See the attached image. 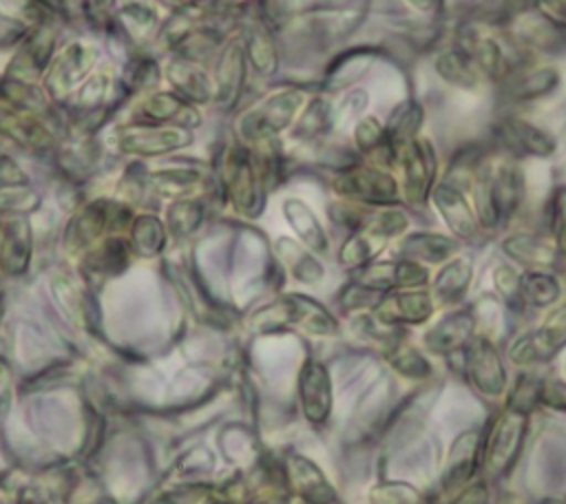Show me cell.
I'll use <instances>...</instances> for the list:
<instances>
[{"label":"cell","instance_id":"6da1fadb","mask_svg":"<svg viewBox=\"0 0 566 504\" xmlns=\"http://www.w3.org/2000/svg\"><path fill=\"white\" fill-rule=\"evenodd\" d=\"M528 424L531 418L504 407L489 418L482 438V471L486 480H500L513 471L522 455Z\"/></svg>","mask_w":566,"mask_h":504},{"label":"cell","instance_id":"7a4b0ae2","mask_svg":"<svg viewBox=\"0 0 566 504\" xmlns=\"http://www.w3.org/2000/svg\"><path fill=\"white\" fill-rule=\"evenodd\" d=\"M305 102L303 91L298 88H281L245 108L239 117L237 130L243 141L261 144L274 139L281 130L292 128L296 115L301 113Z\"/></svg>","mask_w":566,"mask_h":504},{"label":"cell","instance_id":"3957f363","mask_svg":"<svg viewBox=\"0 0 566 504\" xmlns=\"http://www.w3.org/2000/svg\"><path fill=\"white\" fill-rule=\"evenodd\" d=\"M460 374L464 382L482 400H497L506 396L509 371L495 340L475 334L460 351Z\"/></svg>","mask_w":566,"mask_h":504},{"label":"cell","instance_id":"277c9868","mask_svg":"<svg viewBox=\"0 0 566 504\" xmlns=\"http://www.w3.org/2000/svg\"><path fill=\"white\" fill-rule=\"evenodd\" d=\"M482 438L484 429L475 427L455 433L442 458L433 504H447L478 477V471L482 469Z\"/></svg>","mask_w":566,"mask_h":504},{"label":"cell","instance_id":"5b68a950","mask_svg":"<svg viewBox=\"0 0 566 504\" xmlns=\"http://www.w3.org/2000/svg\"><path fill=\"white\" fill-rule=\"evenodd\" d=\"M334 190L367 208L398 206L402 199L398 179L387 168L374 164H352L340 168L334 177Z\"/></svg>","mask_w":566,"mask_h":504},{"label":"cell","instance_id":"8992f818","mask_svg":"<svg viewBox=\"0 0 566 504\" xmlns=\"http://www.w3.org/2000/svg\"><path fill=\"white\" fill-rule=\"evenodd\" d=\"M398 166L402 172L400 192L405 203L411 208L427 206L438 183V153L433 141L422 135L409 141L398 155Z\"/></svg>","mask_w":566,"mask_h":504},{"label":"cell","instance_id":"52a82bcc","mask_svg":"<svg viewBox=\"0 0 566 504\" xmlns=\"http://www.w3.org/2000/svg\"><path fill=\"white\" fill-rule=\"evenodd\" d=\"M113 133L119 153L139 157H159L179 150L192 141L190 128L175 124H146L133 119L117 126Z\"/></svg>","mask_w":566,"mask_h":504},{"label":"cell","instance_id":"ba28073f","mask_svg":"<svg viewBox=\"0 0 566 504\" xmlns=\"http://www.w3.org/2000/svg\"><path fill=\"white\" fill-rule=\"evenodd\" d=\"M97 62V49L86 44V42H69L49 64L44 77H42V88L46 95L55 102L69 99L82 84L84 80L93 73V66Z\"/></svg>","mask_w":566,"mask_h":504},{"label":"cell","instance_id":"9c48e42d","mask_svg":"<svg viewBox=\"0 0 566 504\" xmlns=\"http://www.w3.org/2000/svg\"><path fill=\"white\" fill-rule=\"evenodd\" d=\"M429 201L433 203L436 212L444 221V225L451 232V237H455L458 241H473V239H478L482 228H480L478 214L473 210L469 188H464V186L442 177L433 186V192H431Z\"/></svg>","mask_w":566,"mask_h":504},{"label":"cell","instance_id":"30bf717a","mask_svg":"<svg viewBox=\"0 0 566 504\" xmlns=\"http://www.w3.org/2000/svg\"><path fill=\"white\" fill-rule=\"evenodd\" d=\"M478 334L475 316L471 307H453L444 316H440L431 327L424 329L420 338V347L427 354L440 356V358H451L460 354L471 338Z\"/></svg>","mask_w":566,"mask_h":504},{"label":"cell","instance_id":"8fae6325","mask_svg":"<svg viewBox=\"0 0 566 504\" xmlns=\"http://www.w3.org/2000/svg\"><path fill=\"white\" fill-rule=\"evenodd\" d=\"M495 135L500 146L513 159H522V157L546 159L557 150V137L548 128L524 117H515V115L504 117L497 124Z\"/></svg>","mask_w":566,"mask_h":504},{"label":"cell","instance_id":"7c38bea8","mask_svg":"<svg viewBox=\"0 0 566 504\" xmlns=\"http://www.w3.org/2000/svg\"><path fill=\"white\" fill-rule=\"evenodd\" d=\"M429 267L411 261V259H389V261H371L365 267L356 270L358 283L387 294V292H398V290H418L429 285Z\"/></svg>","mask_w":566,"mask_h":504},{"label":"cell","instance_id":"4fadbf2b","mask_svg":"<svg viewBox=\"0 0 566 504\" xmlns=\"http://www.w3.org/2000/svg\"><path fill=\"white\" fill-rule=\"evenodd\" d=\"M436 301L429 290H398L387 292L374 307V316L394 327H418L431 321Z\"/></svg>","mask_w":566,"mask_h":504},{"label":"cell","instance_id":"5bb4252c","mask_svg":"<svg viewBox=\"0 0 566 504\" xmlns=\"http://www.w3.org/2000/svg\"><path fill=\"white\" fill-rule=\"evenodd\" d=\"M245 77V46L243 38L234 35L219 49V62L214 71V104L230 111L243 88Z\"/></svg>","mask_w":566,"mask_h":504},{"label":"cell","instance_id":"9a60e30c","mask_svg":"<svg viewBox=\"0 0 566 504\" xmlns=\"http://www.w3.org/2000/svg\"><path fill=\"white\" fill-rule=\"evenodd\" d=\"M500 248L509 261L522 265L524 270H553L555 263H559L548 234L517 230L506 234Z\"/></svg>","mask_w":566,"mask_h":504},{"label":"cell","instance_id":"2e32d148","mask_svg":"<svg viewBox=\"0 0 566 504\" xmlns=\"http://www.w3.org/2000/svg\"><path fill=\"white\" fill-rule=\"evenodd\" d=\"M164 75L170 82L172 93H177L195 106L214 99V80L206 73V69L199 62L175 55L166 62Z\"/></svg>","mask_w":566,"mask_h":504},{"label":"cell","instance_id":"e0dca14e","mask_svg":"<svg viewBox=\"0 0 566 504\" xmlns=\"http://www.w3.org/2000/svg\"><path fill=\"white\" fill-rule=\"evenodd\" d=\"M135 122L146 124H175V126H197L199 115L195 104L186 102L177 93H148L133 111Z\"/></svg>","mask_w":566,"mask_h":504},{"label":"cell","instance_id":"ac0fdd59","mask_svg":"<svg viewBox=\"0 0 566 504\" xmlns=\"http://www.w3.org/2000/svg\"><path fill=\"white\" fill-rule=\"evenodd\" d=\"M460 243L462 241H458L451 234L418 230L400 239L398 256L418 261L422 265H442L460 252Z\"/></svg>","mask_w":566,"mask_h":504},{"label":"cell","instance_id":"d6986e66","mask_svg":"<svg viewBox=\"0 0 566 504\" xmlns=\"http://www.w3.org/2000/svg\"><path fill=\"white\" fill-rule=\"evenodd\" d=\"M473 283V261L469 256L455 254L440 265L431 281V296L436 305L458 307L469 294Z\"/></svg>","mask_w":566,"mask_h":504},{"label":"cell","instance_id":"ffe728a7","mask_svg":"<svg viewBox=\"0 0 566 504\" xmlns=\"http://www.w3.org/2000/svg\"><path fill=\"white\" fill-rule=\"evenodd\" d=\"M0 137L29 150H49L53 146V135L44 119L20 113L0 102Z\"/></svg>","mask_w":566,"mask_h":504},{"label":"cell","instance_id":"44dd1931","mask_svg":"<svg viewBox=\"0 0 566 504\" xmlns=\"http://www.w3.org/2000/svg\"><path fill=\"white\" fill-rule=\"evenodd\" d=\"M528 469L544 484H559L566 480V433L559 429H548L537 440Z\"/></svg>","mask_w":566,"mask_h":504},{"label":"cell","instance_id":"7402d4cb","mask_svg":"<svg viewBox=\"0 0 566 504\" xmlns=\"http://www.w3.org/2000/svg\"><path fill=\"white\" fill-rule=\"evenodd\" d=\"M433 71L444 84L460 91H475L484 80L471 55L460 44L440 49L433 55Z\"/></svg>","mask_w":566,"mask_h":504},{"label":"cell","instance_id":"603a6c76","mask_svg":"<svg viewBox=\"0 0 566 504\" xmlns=\"http://www.w3.org/2000/svg\"><path fill=\"white\" fill-rule=\"evenodd\" d=\"M504 84V93L511 102L528 104L553 93L559 84V73L555 66L517 69Z\"/></svg>","mask_w":566,"mask_h":504},{"label":"cell","instance_id":"cb8c5ba5","mask_svg":"<svg viewBox=\"0 0 566 504\" xmlns=\"http://www.w3.org/2000/svg\"><path fill=\"white\" fill-rule=\"evenodd\" d=\"M301 396L305 416L312 422H323L332 409V385L327 369L318 363H307L301 376Z\"/></svg>","mask_w":566,"mask_h":504},{"label":"cell","instance_id":"d4e9b609","mask_svg":"<svg viewBox=\"0 0 566 504\" xmlns=\"http://www.w3.org/2000/svg\"><path fill=\"white\" fill-rule=\"evenodd\" d=\"M49 99L51 97L46 95V91L40 88L35 82L15 80V77H9V75L0 77V102L20 111V113L44 119L51 113Z\"/></svg>","mask_w":566,"mask_h":504},{"label":"cell","instance_id":"484cf974","mask_svg":"<svg viewBox=\"0 0 566 504\" xmlns=\"http://www.w3.org/2000/svg\"><path fill=\"white\" fill-rule=\"evenodd\" d=\"M520 290L526 309H551L564 294V285L553 270H524Z\"/></svg>","mask_w":566,"mask_h":504},{"label":"cell","instance_id":"4316f807","mask_svg":"<svg viewBox=\"0 0 566 504\" xmlns=\"http://www.w3.org/2000/svg\"><path fill=\"white\" fill-rule=\"evenodd\" d=\"M31 254V230L22 219H13L0 239V263L7 274H22L29 265Z\"/></svg>","mask_w":566,"mask_h":504},{"label":"cell","instance_id":"83f0119b","mask_svg":"<svg viewBox=\"0 0 566 504\" xmlns=\"http://www.w3.org/2000/svg\"><path fill=\"white\" fill-rule=\"evenodd\" d=\"M108 225V203L106 201H95L88 203L86 208L80 210V214L69 223L66 230V248L69 250H82L88 248L102 230Z\"/></svg>","mask_w":566,"mask_h":504},{"label":"cell","instance_id":"f1b7e54d","mask_svg":"<svg viewBox=\"0 0 566 504\" xmlns=\"http://www.w3.org/2000/svg\"><path fill=\"white\" fill-rule=\"evenodd\" d=\"M531 336L542 354V360H553L566 347V301L551 307L539 325L531 329Z\"/></svg>","mask_w":566,"mask_h":504},{"label":"cell","instance_id":"f546056e","mask_svg":"<svg viewBox=\"0 0 566 504\" xmlns=\"http://www.w3.org/2000/svg\"><path fill=\"white\" fill-rule=\"evenodd\" d=\"M387 363L398 376H402L405 380H413V382H424L433 374L427 351L418 345L407 343V338H402L400 343H396L394 347L387 349Z\"/></svg>","mask_w":566,"mask_h":504},{"label":"cell","instance_id":"4dcf8cb0","mask_svg":"<svg viewBox=\"0 0 566 504\" xmlns=\"http://www.w3.org/2000/svg\"><path fill=\"white\" fill-rule=\"evenodd\" d=\"M243 46H245V60L252 64V69L259 75H272L276 71L279 53L272 38V29L265 27L261 20L248 29V35L243 38Z\"/></svg>","mask_w":566,"mask_h":504},{"label":"cell","instance_id":"1f68e13d","mask_svg":"<svg viewBox=\"0 0 566 504\" xmlns=\"http://www.w3.org/2000/svg\"><path fill=\"white\" fill-rule=\"evenodd\" d=\"M374 57H376L374 49H349L340 53L332 62V66L325 71V86L332 91L352 86L369 69Z\"/></svg>","mask_w":566,"mask_h":504},{"label":"cell","instance_id":"d6a6232c","mask_svg":"<svg viewBox=\"0 0 566 504\" xmlns=\"http://www.w3.org/2000/svg\"><path fill=\"white\" fill-rule=\"evenodd\" d=\"M422 122H424V108L416 102V99H407L402 104H398L389 119H387V133H389V139L394 144V148L400 150L413 141L416 137H420V128H422Z\"/></svg>","mask_w":566,"mask_h":504},{"label":"cell","instance_id":"836d02e7","mask_svg":"<svg viewBox=\"0 0 566 504\" xmlns=\"http://www.w3.org/2000/svg\"><path fill=\"white\" fill-rule=\"evenodd\" d=\"M283 210H285V217H287L290 225L305 241V245L310 250H314V252H325L327 250V234H325L323 225L318 223L314 212L301 199H287Z\"/></svg>","mask_w":566,"mask_h":504},{"label":"cell","instance_id":"e575fe53","mask_svg":"<svg viewBox=\"0 0 566 504\" xmlns=\"http://www.w3.org/2000/svg\"><path fill=\"white\" fill-rule=\"evenodd\" d=\"M49 13L51 7L42 0H0V22L20 33L49 22Z\"/></svg>","mask_w":566,"mask_h":504},{"label":"cell","instance_id":"d590c367","mask_svg":"<svg viewBox=\"0 0 566 504\" xmlns=\"http://www.w3.org/2000/svg\"><path fill=\"white\" fill-rule=\"evenodd\" d=\"M296 489L312 504H336V493L323 477V473L307 460L296 458V464L290 469Z\"/></svg>","mask_w":566,"mask_h":504},{"label":"cell","instance_id":"8d00e7d4","mask_svg":"<svg viewBox=\"0 0 566 504\" xmlns=\"http://www.w3.org/2000/svg\"><path fill=\"white\" fill-rule=\"evenodd\" d=\"M329 128H334V119H332V106L323 99V97H314L301 119L292 126V135L298 141H314L318 137H323Z\"/></svg>","mask_w":566,"mask_h":504},{"label":"cell","instance_id":"74e56055","mask_svg":"<svg viewBox=\"0 0 566 504\" xmlns=\"http://www.w3.org/2000/svg\"><path fill=\"white\" fill-rule=\"evenodd\" d=\"M491 279H493V294L504 303V307L511 312V314H522L526 307L522 303V290H520V283H522V272L515 270L513 263H497L491 272Z\"/></svg>","mask_w":566,"mask_h":504},{"label":"cell","instance_id":"f35d334b","mask_svg":"<svg viewBox=\"0 0 566 504\" xmlns=\"http://www.w3.org/2000/svg\"><path fill=\"white\" fill-rule=\"evenodd\" d=\"M539 382H542V376L520 374L513 380V385H509V389H506L504 409H511L520 416L531 418L535 413V409L539 407Z\"/></svg>","mask_w":566,"mask_h":504},{"label":"cell","instance_id":"ab89813d","mask_svg":"<svg viewBox=\"0 0 566 504\" xmlns=\"http://www.w3.org/2000/svg\"><path fill=\"white\" fill-rule=\"evenodd\" d=\"M546 225H548V237L555 245L557 259L566 263V183H559L548 199V210H546Z\"/></svg>","mask_w":566,"mask_h":504},{"label":"cell","instance_id":"60d3db41","mask_svg":"<svg viewBox=\"0 0 566 504\" xmlns=\"http://www.w3.org/2000/svg\"><path fill=\"white\" fill-rule=\"evenodd\" d=\"M371 504H427L424 493L407 480H387L369 491Z\"/></svg>","mask_w":566,"mask_h":504},{"label":"cell","instance_id":"b9f144b4","mask_svg":"<svg viewBox=\"0 0 566 504\" xmlns=\"http://www.w3.org/2000/svg\"><path fill=\"white\" fill-rule=\"evenodd\" d=\"M130 252H133V248L126 245L122 239H108L97 250H93L88 254L86 263H88V267L93 272L115 274V272H119L128 263Z\"/></svg>","mask_w":566,"mask_h":504},{"label":"cell","instance_id":"7bdbcfd3","mask_svg":"<svg viewBox=\"0 0 566 504\" xmlns=\"http://www.w3.org/2000/svg\"><path fill=\"white\" fill-rule=\"evenodd\" d=\"M130 248L144 256L157 254L164 248V228L155 217H139L130 230Z\"/></svg>","mask_w":566,"mask_h":504},{"label":"cell","instance_id":"ee69618b","mask_svg":"<svg viewBox=\"0 0 566 504\" xmlns=\"http://www.w3.org/2000/svg\"><path fill=\"white\" fill-rule=\"evenodd\" d=\"M203 217V208L192 199H181L168 208V228L175 234L192 232Z\"/></svg>","mask_w":566,"mask_h":504},{"label":"cell","instance_id":"f6af8a7d","mask_svg":"<svg viewBox=\"0 0 566 504\" xmlns=\"http://www.w3.org/2000/svg\"><path fill=\"white\" fill-rule=\"evenodd\" d=\"M539 407L566 413V376L546 374L539 382Z\"/></svg>","mask_w":566,"mask_h":504},{"label":"cell","instance_id":"bcb514c9","mask_svg":"<svg viewBox=\"0 0 566 504\" xmlns=\"http://www.w3.org/2000/svg\"><path fill=\"white\" fill-rule=\"evenodd\" d=\"M367 104V93L356 88V91H349L340 104L332 106V119H334V128H343L347 124H356Z\"/></svg>","mask_w":566,"mask_h":504},{"label":"cell","instance_id":"7dc6e473","mask_svg":"<svg viewBox=\"0 0 566 504\" xmlns=\"http://www.w3.org/2000/svg\"><path fill=\"white\" fill-rule=\"evenodd\" d=\"M40 197L33 190H27L22 183L18 186H0V210L24 212L35 208Z\"/></svg>","mask_w":566,"mask_h":504},{"label":"cell","instance_id":"c3c4849f","mask_svg":"<svg viewBox=\"0 0 566 504\" xmlns=\"http://www.w3.org/2000/svg\"><path fill=\"white\" fill-rule=\"evenodd\" d=\"M261 22L265 27L287 24L294 15V0H256Z\"/></svg>","mask_w":566,"mask_h":504},{"label":"cell","instance_id":"681fc988","mask_svg":"<svg viewBox=\"0 0 566 504\" xmlns=\"http://www.w3.org/2000/svg\"><path fill=\"white\" fill-rule=\"evenodd\" d=\"M447 504H491V484L484 475L475 477L467 489H462Z\"/></svg>","mask_w":566,"mask_h":504},{"label":"cell","instance_id":"f907efd6","mask_svg":"<svg viewBox=\"0 0 566 504\" xmlns=\"http://www.w3.org/2000/svg\"><path fill=\"white\" fill-rule=\"evenodd\" d=\"M528 7L553 27L566 31V0H528Z\"/></svg>","mask_w":566,"mask_h":504},{"label":"cell","instance_id":"816d5d0a","mask_svg":"<svg viewBox=\"0 0 566 504\" xmlns=\"http://www.w3.org/2000/svg\"><path fill=\"white\" fill-rule=\"evenodd\" d=\"M113 0H84V11L91 18H102Z\"/></svg>","mask_w":566,"mask_h":504},{"label":"cell","instance_id":"f5cc1de1","mask_svg":"<svg viewBox=\"0 0 566 504\" xmlns=\"http://www.w3.org/2000/svg\"><path fill=\"white\" fill-rule=\"evenodd\" d=\"M411 9L420 11V13H436L440 7V0H405Z\"/></svg>","mask_w":566,"mask_h":504},{"label":"cell","instance_id":"db71d44e","mask_svg":"<svg viewBox=\"0 0 566 504\" xmlns=\"http://www.w3.org/2000/svg\"><path fill=\"white\" fill-rule=\"evenodd\" d=\"M159 2H164L166 7H170L175 11H184V9L197 7V0H159Z\"/></svg>","mask_w":566,"mask_h":504},{"label":"cell","instance_id":"11a10c76","mask_svg":"<svg viewBox=\"0 0 566 504\" xmlns=\"http://www.w3.org/2000/svg\"><path fill=\"white\" fill-rule=\"evenodd\" d=\"M535 504H566V502L559 500V497H544V500H539V502H535Z\"/></svg>","mask_w":566,"mask_h":504},{"label":"cell","instance_id":"9f6ffc18","mask_svg":"<svg viewBox=\"0 0 566 504\" xmlns=\"http://www.w3.org/2000/svg\"><path fill=\"white\" fill-rule=\"evenodd\" d=\"M219 2L228 7V4H239V2H243V0H219Z\"/></svg>","mask_w":566,"mask_h":504},{"label":"cell","instance_id":"6f0895ef","mask_svg":"<svg viewBox=\"0 0 566 504\" xmlns=\"http://www.w3.org/2000/svg\"><path fill=\"white\" fill-rule=\"evenodd\" d=\"M42 2H46L49 7H55V4H60V7H62V0H42Z\"/></svg>","mask_w":566,"mask_h":504},{"label":"cell","instance_id":"680465c9","mask_svg":"<svg viewBox=\"0 0 566 504\" xmlns=\"http://www.w3.org/2000/svg\"><path fill=\"white\" fill-rule=\"evenodd\" d=\"M564 376H566V363H564Z\"/></svg>","mask_w":566,"mask_h":504}]
</instances>
